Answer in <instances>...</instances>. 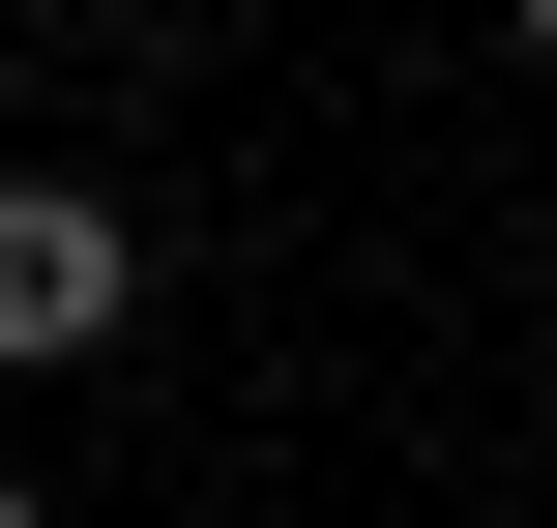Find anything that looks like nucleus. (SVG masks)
I'll return each mask as SVG.
<instances>
[{"instance_id": "1", "label": "nucleus", "mask_w": 557, "mask_h": 528, "mask_svg": "<svg viewBox=\"0 0 557 528\" xmlns=\"http://www.w3.org/2000/svg\"><path fill=\"white\" fill-rule=\"evenodd\" d=\"M117 353H147V206L0 176V382H117Z\"/></svg>"}, {"instance_id": "2", "label": "nucleus", "mask_w": 557, "mask_h": 528, "mask_svg": "<svg viewBox=\"0 0 557 528\" xmlns=\"http://www.w3.org/2000/svg\"><path fill=\"white\" fill-rule=\"evenodd\" d=\"M0 528H59V500H29V470H0Z\"/></svg>"}]
</instances>
